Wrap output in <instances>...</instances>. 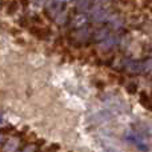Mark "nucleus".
Returning <instances> with one entry per match:
<instances>
[{"label": "nucleus", "instance_id": "1", "mask_svg": "<svg viewBox=\"0 0 152 152\" xmlns=\"http://www.w3.org/2000/svg\"><path fill=\"white\" fill-rule=\"evenodd\" d=\"M124 137H126V140L128 143L134 144L135 147L137 148V150H140V151H148V145H147V143H145V137L142 136V135H140L139 132L135 131L134 128L126 131V134H124Z\"/></svg>", "mask_w": 152, "mask_h": 152}, {"label": "nucleus", "instance_id": "2", "mask_svg": "<svg viewBox=\"0 0 152 152\" xmlns=\"http://www.w3.org/2000/svg\"><path fill=\"white\" fill-rule=\"evenodd\" d=\"M134 129L136 132H139V134L144 137H150L152 135L151 126L148 123H145V121H136V123L134 124Z\"/></svg>", "mask_w": 152, "mask_h": 152}, {"label": "nucleus", "instance_id": "3", "mask_svg": "<svg viewBox=\"0 0 152 152\" xmlns=\"http://www.w3.org/2000/svg\"><path fill=\"white\" fill-rule=\"evenodd\" d=\"M19 145H20V142L15 137H10L7 142L3 144L1 151L3 152H16L19 150Z\"/></svg>", "mask_w": 152, "mask_h": 152}, {"label": "nucleus", "instance_id": "4", "mask_svg": "<svg viewBox=\"0 0 152 152\" xmlns=\"http://www.w3.org/2000/svg\"><path fill=\"white\" fill-rule=\"evenodd\" d=\"M127 68H128V71L132 72V74H140V72L144 71V61L134 60V61H131V63H128Z\"/></svg>", "mask_w": 152, "mask_h": 152}, {"label": "nucleus", "instance_id": "5", "mask_svg": "<svg viewBox=\"0 0 152 152\" xmlns=\"http://www.w3.org/2000/svg\"><path fill=\"white\" fill-rule=\"evenodd\" d=\"M92 19H94L95 21H97V23H100V21H104L108 19V13L105 12L104 10H102V8H95L94 11H92Z\"/></svg>", "mask_w": 152, "mask_h": 152}, {"label": "nucleus", "instance_id": "6", "mask_svg": "<svg viewBox=\"0 0 152 152\" xmlns=\"http://www.w3.org/2000/svg\"><path fill=\"white\" fill-rule=\"evenodd\" d=\"M87 23V18L84 15H77L74 18V20H72V26L75 27V28H81V27H84V24Z\"/></svg>", "mask_w": 152, "mask_h": 152}, {"label": "nucleus", "instance_id": "7", "mask_svg": "<svg viewBox=\"0 0 152 152\" xmlns=\"http://www.w3.org/2000/svg\"><path fill=\"white\" fill-rule=\"evenodd\" d=\"M31 32L35 35V36L39 37V39H44V37H47V35H48V31L42 29V28H37V27H32Z\"/></svg>", "mask_w": 152, "mask_h": 152}, {"label": "nucleus", "instance_id": "8", "mask_svg": "<svg viewBox=\"0 0 152 152\" xmlns=\"http://www.w3.org/2000/svg\"><path fill=\"white\" fill-rule=\"evenodd\" d=\"M95 39H97V40H103L104 42L105 39L108 37V31L105 28H100V29H97L96 32H95Z\"/></svg>", "mask_w": 152, "mask_h": 152}, {"label": "nucleus", "instance_id": "9", "mask_svg": "<svg viewBox=\"0 0 152 152\" xmlns=\"http://www.w3.org/2000/svg\"><path fill=\"white\" fill-rule=\"evenodd\" d=\"M18 10V1H11L8 3V13H13Z\"/></svg>", "mask_w": 152, "mask_h": 152}, {"label": "nucleus", "instance_id": "10", "mask_svg": "<svg viewBox=\"0 0 152 152\" xmlns=\"http://www.w3.org/2000/svg\"><path fill=\"white\" fill-rule=\"evenodd\" d=\"M140 100H142V103H143V105H144V107L151 108L150 99H147V95H145V94H142V95H140Z\"/></svg>", "mask_w": 152, "mask_h": 152}, {"label": "nucleus", "instance_id": "11", "mask_svg": "<svg viewBox=\"0 0 152 152\" xmlns=\"http://www.w3.org/2000/svg\"><path fill=\"white\" fill-rule=\"evenodd\" d=\"M127 91H128L129 94H136L137 92V86L136 84H129V86H127Z\"/></svg>", "mask_w": 152, "mask_h": 152}, {"label": "nucleus", "instance_id": "12", "mask_svg": "<svg viewBox=\"0 0 152 152\" xmlns=\"http://www.w3.org/2000/svg\"><path fill=\"white\" fill-rule=\"evenodd\" d=\"M20 152H36V148H35V145L29 144V145H26Z\"/></svg>", "mask_w": 152, "mask_h": 152}, {"label": "nucleus", "instance_id": "13", "mask_svg": "<svg viewBox=\"0 0 152 152\" xmlns=\"http://www.w3.org/2000/svg\"><path fill=\"white\" fill-rule=\"evenodd\" d=\"M104 152H119V151H116V150H113V148H105Z\"/></svg>", "mask_w": 152, "mask_h": 152}, {"label": "nucleus", "instance_id": "14", "mask_svg": "<svg viewBox=\"0 0 152 152\" xmlns=\"http://www.w3.org/2000/svg\"><path fill=\"white\" fill-rule=\"evenodd\" d=\"M151 87H152V86H151Z\"/></svg>", "mask_w": 152, "mask_h": 152}]
</instances>
